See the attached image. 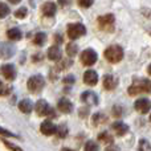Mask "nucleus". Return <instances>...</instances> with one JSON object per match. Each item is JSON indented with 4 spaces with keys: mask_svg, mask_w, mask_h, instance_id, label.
<instances>
[{
    "mask_svg": "<svg viewBox=\"0 0 151 151\" xmlns=\"http://www.w3.org/2000/svg\"><path fill=\"white\" fill-rule=\"evenodd\" d=\"M48 57L52 61H58L61 60V49L57 47V45H53L48 49Z\"/></svg>",
    "mask_w": 151,
    "mask_h": 151,
    "instance_id": "nucleus-19",
    "label": "nucleus"
},
{
    "mask_svg": "<svg viewBox=\"0 0 151 151\" xmlns=\"http://www.w3.org/2000/svg\"><path fill=\"white\" fill-rule=\"evenodd\" d=\"M57 107L60 111L68 114V113H72V110H73V104L68 98H60L57 102Z\"/></svg>",
    "mask_w": 151,
    "mask_h": 151,
    "instance_id": "nucleus-14",
    "label": "nucleus"
},
{
    "mask_svg": "<svg viewBox=\"0 0 151 151\" xmlns=\"http://www.w3.org/2000/svg\"><path fill=\"white\" fill-rule=\"evenodd\" d=\"M150 121H151V114H150Z\"/></svg>",
    "mask_w": 151,
    "mask_h": 151,
    "instance_id": "nucleus-46",
    "label": "nucleus"
},
{
    "mask_svg": "<svg viewBox=\"0 0 151 151\" xmlns=\"http://www.w3.org/2000/svg\"><path fill=\"white\" fill-rule=\"evenodd\" d=\"M56 12H57V7H56L55 3L48 1V3H45V4L42 5V13H44L45 16H48V17L55 16Z\"/></svg>",
    "mask_w": 151,
    "mask_h": 151,
    "instance_id": "nucleus-16",
    "label": "nucleus"
},
{
    "mask_svg": "<svg viewBox=\"0 0 151 151\" xmlns=\"http://www.w3.org/2000/svg\"><path fill=\"white\" fill-rule=\"evenodd\" d=\"M122 113H123V109L121 106H114L113 107V115H114V117H121Z\"/></svg>",
    "mask_w": 151,
    "mask_h": 151,
    "instance_id": "nucleus-35",
    "label": "nucleus"
},
{
    "mask_svg": "<svg viewBox=\"0 0 151 151\" xmlns=\"http://www.w3.org/2000/svg\"><path fill=\"white\" fill-rule=\"evenodd\" d=\"M114 15L111 13H107V15L104 16H99L98 17V25L102 31H106V32H113L114 31Z\"/></svg>",
    "mask_w": 151,
    "mask_h": 151,
    "instance_id": "nucleus-4",
    "label": "nucleus"
},
{
    "mask_svg": "<svg viewBox=\"0 0 151 151\" xmlns=\"http://www.w3.org/2000/svg\"><path fill=\"white\" fill-rule=\"evenodd\" d=\"M83 82L89 86H96L98 82V74L96 70H86L83 74Z\"/></svg>",
    "mask_w": 151,
    "mask_h": 151,
    "instance_id": "nucleus-12",
    "label": "nucleus"
},
{
    "mask_svg": "<svg viewBox=\"0 0 151 151\" xmlns=\"http://www.w3.org/2000/svg\"><path fill=\"white\" fill-rule=\"evenodd\" d=\"M9 3H12V4H17V3H20L21 0H8Z\"/></svg>",
    "mask_w": 151,
    "mask_h": 151,
    "instance_id": "nucleus-42",
    "label": "nucleus"
},
{
    "mask_svg": "<svg viewBox=\"0 0 151 151\" xmlns=\"http://www.w3.org/2000/svg\"><path fill=\"white\" fill-rule=\"evenodd\" d=\"M104 55H105V58H106L109 63L117 64L123 58V49L119 45H111V47H109L105 50Z\"/></svg>",
    "mask_w": 151,
    "mask_h": 151,
    "instance_id": "nucleus-2",
    "label": "nucleus"
},
{
    "mask_svg": "<svg viewBox=\"0 0 151 151\" xmlns=\"http://www.w3.org/2000/svg\"><path fill=\"white\" fill-rule=\"evenodd\" d=\"M11 90H12V88H11V86L5 85L4 82H1V81H0V97L9 94V91H11Z\"/></svg>",
    "mask_w": 151,
    "mask_h": 151,
    "instance_id": "nucleus-27",
    "label": "nucleus"
},
{
    "mask_svg": "<svg viewBox=\"0 0 151 151\" xmlns=\"http://www.w3.org/2000/svg\"><path fill=\"white\" fill-rule=\"evenodd\" d=\"M27 13H28L27 8H25V7H21V8H19V9L15 12V16H16L17 19H24V17L27 16Z\"/></svg>",
    "mask_w": 151,
    "mask_h": 151,
    "instance_id": "nucleus-29",
    "label": "nucleus"
},
{
    "mask_svg": "<svg viewBox=\"0 0 151 151\" xmlns=\"http://www.w3.org/2000/svg\"><path fill=\"white\" fill-rule=\"evenodd\" d=\"M63 82L64 83H74V76L69 74V76H66V77H64Z\"/></svg>",
    "mask_w": 151,
    "mask_h": 151,
    "instance_id": "nucleus-36",
    "label": "nucleus"
},
{
    "mask_svg": "<svg viewBox=\"0 0 151 151\" xmlns=\"http://www.w3.org/2000/svg\"><path fill=\"white\" fill-rule=\"evenodd\" d=\"M98 145L96 143V142H93V141H89V142H86V145H85V151H98Z\"/></svg>",
    "mask_w": 151,
    "mask_h": 151,
    "instance_id": "nucleus-28",
    "label": "nucleus"
},
{
    "mask_svg": "<svg viewBox=\"0 0 151 151\" xmlns=\"http://www.w3.org/2000/svg\"><path fill=\"white\" fill-rule=\"evenodd\" d=\"M7 36L12 41H19L21 39V36H23V33H21V31L19 28H11V29H8Z\"/></svg>",
    "mask_w": 151,
    "mask_h": 151,
    "instance_id": "nucleus-20",
    "label": "nucleus"
},
{
    "mask_svg": "<svg viewBox=\"0 0 151 151\" xmlns=\"http://www.w3.org/2000/svg\"><path fill=\"white\" fill-rule=\"evenodd\" d=\"M0 73L7 81H13L16 78V69L12 64H4L0 68Z\"/></svg>",
    "mask_w": 151,
    "mask_h": 151,
    "instance_id": "nucleus-7",
    "label": "nucleus"
},
{
    "mask_svg": "<svg viewBox=\"0 0 151 151\" xmlns=\"http://www.w3.org/2000/svg\"><path fill=\"white\" fill-rule=\"evenodd\" d=\"M57 135L60 137V138H65L66 134H68V129H66L65 125H61L60 127H57Z\"/></svg>",
    "mask_w": 151,
    "mask_h": 151,
    "instance_id": "nucleus-30",
    "label": "nucleus"
},
{
    "mask_svg": "<svg viewBox=\"0 0 151 151\" xmlns=\"http://www.w3.org/2000/svg\"><path fill=\"white\" fill-rule=\"evenodd\" d=\"M81 99H82V102H86V104L98 105V97H97V94L93 93V91H85V93H82Z\"/></svg>",
    "mask_w": 151,
    "mask_h": 151,
    "instance_id": "nucleus-17",
    "label": "nucleus"
},
{
    "mask_svg": "<svg viewBox=\"0 0 151 151\" xmlns=\"http://www.w3.org/2000/svg\"><path fill=\"white\" fill-rule=\"evenodd\" d=\"M45 86V80L41 74H35L32 77H29L28 82H27V88L31 93H39L44 89Z\"/></svg>",
    "mask_w": 151,
    "mask_h": 151,
    "instance_id": "nucleus-3",
    "label": "nucleus"
},
{
    "mask_svg": "<svg viewBox=\"0 0 151 151\" xmlns=\"http://www.w3.org/2000/svg\"><path fill=\"white\" fill-rule=\"evenodd\" d=\"M139 151H151V145L147 139L139 141Z\"/></svg>",
    "mask_w": 151,
    "mask_h": 151,
    "instance_id": "nucleus-26",
    "label": "nucleus"
},
{
    "mask_svg": "<svg viewBox=\"0 0 151 151\" xmlns=\"http://www.w3.org/2000/svg\"><path fill=\"white\" fill-rule=\"evenodd\" d=\"M3 143L5 145V147H8L11 151H23L20 149V147H17V146H15V145H12V143H9V142H7V141H3Z\"/></svg>",
    "mask_w": 151,
    "mask_h": 151,
    "instance_id": "nucleus-33",
    "label": "nucleus"
},
{
    "mask_svg": "<svg viewBox=\"0 0 151 151\" xmlns=\"http://www.w3.org/2000/svg\"><path fill=\"white\" fill-rule=\"evenodd\" d=\"M105 151H118V147L114 146V145H110V146H107L105 149Z\"/></svg>",
    "mask_w": 151,
    "mask_h": 151,
    "instance_id": "nucleus-37",
    "label": "nucleus"
},
{
    "mask_svg": "<svg viewBox=\"0 0 151 151\" xmlns=\"http://www.w3.org/2000/svg\"><path fill=\"white\" fill-rule=\"evenodd\" d=\"M61 61V64H58V66H57V69L58 70H63V69H65V68H68V66H70L72 65V60H60Z\"/></svg>",
    "mask_w": 151,
    "mask_h": 151,
    "instance_id": "nucleus-31",
    "label": "nucleus"
},
{
    "mask_svg": "<svg viewBox=\"0 0 151 151\" xmlns=\"http://www.w3.org/2000/svg\"><path fill=\"white\" fill-rule=\"evenodd\" d=\"M102 83H104V88L106 90H113V89L117 88V78L113 74H105L102 78Z\"/></svg>",
    "mask_w": 151,
    "mask_h": 151,
    "instance_id": "nucleus-13",
    "label": "nucleus"
},
{
    "mask_svg": "<svg viewBox=\"0 0 151 151\" xmlns=\"http://www.w3.org/2000/svg\"><path fill=\"white\" fill-rule=\"evenodd\" d=\"M89 109L88 107H85V109H80V117H85L86 114H88Z\"/></svg>",
    "mask_w": 151,
    "mask_h": 151,
    "instance_id": "nucleus-38",
    "label": "nucleus"
},
{
    "mask_svg": "<svg viewBox=\"0 0 151 151\" xmlns=\"http://www.w3.org/2000/svg\"><path fill=\"white\" fill-rule=\"evenodd\" d=\"M91 119H93V123H94V125L97 126V125H99V123H102V122H106L107 118L105 117L102 113H96V114L93 115V118H91Z\"/></svg>",
    "mask_w": 151,
    "mask_h": 151,
    "instance_id": "nucleus-24",
    "label": "nucleus"
},
{
    "mask_svg": "<svg viewBox=\"0 0 151 151\" xmlns=\"http://www.w3.org/2000/svg\"><path fill=\"white\" fill-rule=\"evenodd\" d=\"M0 135H4V137H11V138H17V135H15V134H12L11 131L5 130V129L0 127Z\"/></svg>",
    "mask_w": 151,
    "mask_h": 151,
    "instance_id": "nucleus-34",
    "label": "nucleus"
},
{
    "mask_svg": "<svg viewBox=\"0 0 151 151\" xmlns=\"http://www.w3.org/2000/svg\"><path fill=\"white\" fill-rule=\"evenodd\" d=\"M61 151H74V150H72V149H66V147H64V149L61 150Z\"/></svg>",
    "mask_w": 151,
    "mask_h": 151,
    "instance_id": "nucleus-44",
    "label": "nucleus"
},
{
    "mask_svg": "<svg viewBox=\"0 0 151 151\" xmlns=\"http://www.w3.org/2000/svg\"><path fill=\"white\" fill-rule=\"evenodd\" d=\"M77 3H78V5H80V7L89 8V7H91V4L94 3V0H77Z\"/></svg>",
    "mask_w": 151,
    "mask_h": 151,
    "instance_id": "nucleus-32",
    "label": "nucleus"
},
{
    "mask_svg": "<svg viewBox=\"0 0 151 151\" xmlns=\"http://www.w3.org/2000/svg\"><path fill=\"white\" fill-rule=\"evenodd\" d=\"M40 131L47 137L55 135V134L57 133V126L53 122H50V121H44V122L41 123V126H40Z\"/></svg>",
    "mask_w": 151,
    "mask_h": 151,
    "instance_id": "nucleus-10",
    "label": "nucleus"
},
{
    "mask_svg": "<svg viewBox=\"0 0 151 151\" xmlns=\"http://www.w3.org/2000/svg\"><path fill=\"white\" fill-rule=\"evenodd\" d=\"M143 15H146V16H149V19H151V12H150V11H147V9H145V11H143Z\"/></svg>",
    "mask_w": 151,
    "mask_h": 151,
    "instance_id": "nucleus-41",
    "label": "nucleus"
},
{
    "mask_svg": "<svg viewBox=\"0 0 151 151\" xmlns=\"http://www.w3.org/2000/svg\"><path fill=\"white\" fill-rule=\"evenodd\" d=\"M55 39H56V42H63V37L58 36V35H56Z\"/></svg>",
    "mask_w": 151,
    "mask_h": 151,
    "instance_id": "nucleus-40",
    "label": "nucleus"
},
{
    "mask_svg": "<svg viewBox=\"0 0 151 151\" xmlns=\"http://www.w3.org/2000/svg\"><path fill=\"white\" fill-rule=\"evenodd\" d=\"M35 109H36L37 115H40V117H45V115H48L50 111H52V110H50V106L48 105V102L45 101V99H39V101L36 102Z\"/></svg>",
    "mask_w": 151,
    "mask_h": 151,
    "instance_id": "nucleus-11",
    "label": "nucleus"
},
{
    "mask_svg": "<svg viewBox=\"0 0 151 151\" xmlns=\"http://www.w3.org/2000/svg\"><path fill=\"white\" fill-rule=\"evenodd\" d=\"M19 109L24 114H29L32 111V109H33V104H32L31 99H21L19 102Z\"/></svg>",
    "mask_w": 151,
    "mask_h": 151,
    "instance_id": "nucleus-18",
    "label": "nucleus"
},
{
    "mask_svg": "<svg viewBox=\"0 0 151 151\" xmlns=\"http://www.w3.org/2000/svg\"><path fill=\"white\" fill-rule=\"evenodd\" d=\"M69 3V0H58V4L60 5H66Z\"/></svg>",
    "mask_w": 151,
    "mask_h": 151,
    "instance_id": "nucleus-39",
    "label": "nucleus"
},
{
    "mask_svg": "<svg viewBox=\"0 0 151 151\" xmlns=\"http://www.w3.org/2000/svg\"><path fill=\"white\" fill-rule=\"evenodd\" d=\"M85 33H86V28L81 23H73L68 25V36L70 40H77L78 37L83 36Z\"/></svg>",
    "mask_w": 151,
    "mask_h": 151,
    "instance_id": "nucleus-5",
    "label": "nucleus"
},
{
    "mask_svg": "<svg viewBox=\"0 0 151 151\" xmlns=\"http://www.w3.org/2000/svg\"><path fill=\"white\" fill-rule=\"evenodd\" d=\"M98 141L102 142V143H105V145H113L114 143V138H113V135L111 134H109L107 131H104V133L99 134Z\"/></svg>",
    "mask_w": 151,
    "mask_h": 151,
    "instance_id": "nucleus-21",
    "label": "nucleus"
},
{
    "mask_svg": "<svg viewBox=\"0 0 151 151\" xmlns=\"http://www.w3.org/2000/svg\"><path fill=\"white\" fill-rule=\"evenodd\" d=\"M147 72H149V74L151 76V64H150V65H149V68H147Z\"/></svg>",
    "mask_w": 151,
    "mask_h": 151,
    "instance_id": "nucleus-43",
    "label": "nucleus"
},
{
    "mask_svg": "<svg viewBox=\"0 0 151 151\" xmlns=\"http://www.w3.org/2000/svg\"><path fill=\"white\" fill-rule=\"evenodd\" d=\"M111 129H113V131H114L117 135H119V137L127 134V131H129V126L126 125V123H123V122H114L111 125Z\"/></svg>",
    "mask_w": 151,
    "mask_h": 151,
    "instance_id": "nucleus-15",
    "label": "nucleus"
},
{
    "mask_svg": "<svg viewBox=\"0 0 151 151\" xmlns=\"http://www.w3.org/2000/svg\"><path fill=\"white\" fill-rule=\"evenodd\" d=\"M9 7L5 3H0V19H4L9 15Z\"/></svg>",
    "mask_w": 151,
    "mask_h": 151,
    "instance_id": "nucleus-25",
    "label": "nucleus"
},
{
    "mask_svg": "<svg viewBox=\"0 0 151 151\" xmlns=\"http://www.w3.org/2000/svg\"><path fill=\"white\" fill-rule=\"evenodd\" d=\"M134 109L138 113H141V114H146L151 109V102L147 98H139V99H137L135 104H134Z\"/></svg>",
    "mask_w": 151,
    "mask_h": 151,
    "instance_id": "nucleus-8",
    "label": "nucleus"
},
{
    "mask_svg": "<svg viewBox=\"0 0 151 151\" xmlns=\"http://www.w3.org/2000/svg\"><path fill=\"white\" fill-rule=\"evenodd\" d=\"M97 58H98V56H97L96 50L93 49H85L81 53V63L86 66L94 65L97 63Z\"/></svg>",
    "mask_w": 151,
    "mask_h": 151,
    "instance_id": "nucleus-6",
    "label": "nucleus"
},
{
    "mask_svg": "<svg viewBox=\"0 0 151 151\" xmlns=\"http://www.w3.org/2000/svg\"><path fill=\"white\" fill-rule=\"evenodd\" d=\"M33 42L36 45H39V47H42V45L47 42V35H45L44 32L36 33V36H35V39H33Z\"/></svg>",
    "mask_w": 151,
    "mask_h": 151,
    "instance_id": "nucleus-22",
    "label": "nucleus"
},
{
    "mask_svg": "<svg viewBox=\"0 0 151 151\" xmlns=\"http://www.w3.org/2000/svg\"><path fill=\"white\" fill-rule=\"evenodd\" d=\"M149 33H150V35H151V28H150V29H149Z\"/></svg>",
    "mask_w": 151,
    "mask_h": 151,
    "instance_id": "nucleus-45",
    "label": "nucleus"
},
{
    "mask_svg": "<svg viewBox=\"0 0 151 151\" xmlns=\"http://www.w3.org/2000/svg\"><path fill=\"white\" fill-rule=\"evenodd\" d=\"M127 91L130 96H135L139 93H151V81L147 78H135Z\"/></svg>",
    "mask_w": 151,
    "mask_h": 151,
    "instance_id": "nucleus-1",
    "label": "nucleus"
},
{
    "mask_svg": "<svg viewBox=\"0 0 151 151\" xmlns=\"http://www.w3.org/2000/svg\"><path fill=\"white\" fill-rule=\"evenodd\" d=\"M15 55V47L9 42H1L0 44V58L3 60H7V58H11Z\"/></svg>",
    "mask_w": 151,
    "mask_h": 151,
    "instance_id": "nucleus-9",
    "label": "nucleus"
},
{
    "mask_svg": "<svg viewBox=\"0 0 151 151\" xmlns=\"http://www.w3.org/2000/svg\"><path fill=\"white\" fill-rule=\"evenodd\" d=\"M77 52H78L77 44H74V42H69V44L66 45V53H68L69 57H74V56L77 55Z\"/></svg>",
    "mask_w": 151,
    "mask_h": 151,
    "instance_id": "nucleus-23",
    "label": "nucleus"
}]
</instances>
